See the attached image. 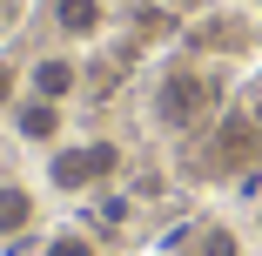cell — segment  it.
<instances>
[{"label": "cell", "instance_id": "obj_5", "mask_svg": "<svg viewBox=\"0 0 262 256\" xmlns=\"http://www.w3.org/2000/svg\"><path fill=\"white\" fill-rule=\"evenodd\" d=\"M74 88H81V61L68 54V47H47V54H34L27 61V94H40V101H74Z\"/></svg>", "mask_w": 262, "mask_h": 256}, {"label": "cell", "instance_id": "obj_6", "mask_svg": "<svg viewBox=\"0 0 262 256\" xmlns=\"http://www.w3.org/2000/svg\"><path fill=\"white\" fill-rule=\"evenodd\" d=\"M47 21L61 41H94L108 27V0H47Z\"/></svg>", "mask_w": 262, "mask_h": 256}, {"label": "cell", "instance_id": "obj_1", "mask_svg": "<svg viewBox=\"0 0 262 256\" xmlns=\"http://www.w3.org/2000/svg\"><path fill=\"white\" fill-rule=\"evenodd\" d=\"M215 108H222V74H215V68H202V61H168L162 74H155V94H148L155 128L195 135Z\"/></svg>", "mask_w": 262, "mask_h": 256}, {"label": "cell", "instance_id": "obj_4", "mask_svg": "<svg viewBox=\"0 0 262 256\" xmlns=\"http://www.w3.org/2000/svg\"><path fill=\"white\" fill-rule=\"evenodd\" d=\"M262 155V128L249 122V115H229L222 128H215V142H208V175H235V169H249Z\"/></svg>", "mask_w": 262, "mask_h": 256}, {"label": "cell", "instance_id": "obj_11", "mask_svg": "<svg viewBox=\"0 0 262 256\" xmlns=\"http://www.w3.org/2000/svg\"><path fill=\"white\" fill-rule=\"evenodd\" d=\"M195 256H202V249H195Z\"/></svg>", "mask_w": 262, "mask_h": 256}, {"label": "cell", "instance_id": "obj_2", "mask_svg": "<svg viewBox=\"0 0 262 256\" xmlns=\"http://www.w3.org/2000/svg\"><path fill=\"white\" fill-rule=\"evenodd\" d=\"M121 175V148L115 142H61L47 148V189L54 195H88L101 182Z\"/></svg>", "mask_w": 262, "mask_h": 256}, {"label": "cell", "instance_id": "obj_7", "mask_svg": "<svg viewBox=\"0 0 262 256\" xmlns=\"http://www.w3.org/2000/svg\"><path fill=\"white\" fill-rule=\"evenodd\" d=\"M40 223V195L27 182H0V243H20Z\"/></svg>", "mask_w": 262, "mask_h": 256}, {"label": "cell", "instance_id": "obj_10", "mask_svg": "<svg viewBox=\"0 0 262 256\" xmlns=\"http://www.w3.org/2000/svg\"><path fill=\"white\" fill-rule=\"evenodd\" d=\"M255 7H262V0H255Z\"/></svg>", "mask_w": 262, "mask_h": 256}, {"label": "cell", "instance_id": "obj_3", "mask_svg": "<svg viewBox=\"0 0 262 256\" xmlns=\"http://www.w3.org/2000/svg\"><path fill=\"white\" fill-rule=\"evenodd\" d=\"M7 122H14V135H20L27 148H61V142H68V108H61V101L20 94L14 108H7Z\"/></svg>", "mask_w": 262, "mask_h": 256}, {"label": "cell", "instance_id": "obj_8", "mask_svg": "<svg viewBox=\"0 0 262 256\" xmlns=\"http://www.w3.org/2000/svg\"><path fill=\"white\" fill-rule=\"evenodd\" d=\"M40 256H101V249H94L88 229H54V236L40 243Z\"/></svg>", "mask_w": 262, "mask_h": 256}, {"label": "cell", "instance_id": "obj_9", "mask_svg": "<svg viewBox=\"0 0 262 256\" xmlns=\"http://www.w3.org/2000/svg\"><path fill=\"white\" fill-rule=\"evenodd\" d=\"M20 94H27V68H20V61H7V54H0V115H7L14 101H20Z\"/></svg>", "mask_w": 262, "mask_h": 256}]
</instances>
